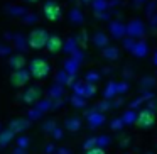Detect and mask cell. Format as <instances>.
<instances>
[{
    "label": "cell",
    "instance_id": "obj_1",
    "mask_svg": "<svg viewBox=\"0 0 157 154\" xmlns=\"http://www.w3.org/2000/svg\"><path fill=\"white\" fill-rule=\"evenodd\" d=\"M49 71H51V66H49V63L42 58L32 59L31 65H29V73H31V76H34L36 80H44L46 76L49 75Z\"/></svg>",
    "mask_w": 157,
    "mask_h": 154
},
{
    "label": "cell",
    "instance_id": "obj_6",
    "mask_svg": "<svg viewBox=\"0 0 157 154\" xmlns=\"http://www.w3.org/2000/svg\"><path fill=\"white\" fill-rule=\"evenodd\" d=\"M46 48H48V51L51 53V54H56V53H59L63 49V39L59 38V36H56V34L49 36Z\"/></svg>",
    "mask_w": 157,
    "mask_h": 154
},
{
    "label": "cell",
    "instance_id": "obj_5",
    "mask_svg": "<svg viewBox=\"0 0 157 154\" xmlns=\"http://www.w3.org/2000/svg\"><path fill=\"white\" fill-rule=\"evenodd\" d=\"M135 124L140 129H149L150 125H154V112L152 110H142V112L137 115Z\"/></svg>",
    "mask_w": 157,
    "mask_h": 154
},
{
    "label": "cell",
    "instance_id": "obj_10",
    "mask_svg": "<svg viewBox=\"0 0 157 154\" xmlns=\"http://www.w3.org/2000/svg\"><path fill=\"white\" fill-rule=\"evenodd\" d=\"M25 2H31V4H34V2H37V0H25Z\"/></svg>",
    "mask_w": 157,
    "mask_h": 154
},
{
    "label": "cell",
    "instance_id": "obj_9",
    "mask_svg": "<svg viewBox=\"0 0 157 154\" xmlns=\"http://www.w3.org/2000/svg\"><path fill=\"white\" fill-rule=\"evenodd\" d=\"M86 154H105V151H103L101 147H93V149H90Z\"/></svg>",
    "mask_w": 157,
    "mask_h": 154
},
{
    "label": "cell",
    "instance_id": "obj_3",
    "mask_svg": "<svg viewBox=\"0 0 157 154\" xmlns=\"http://www.w3.org/2000/svg\"><path fill=\"white\" fill-rule=\"evenodd\" d=\"M42 14H44V17L48 19V21L56 22V21H59V19H61V7L56 4L54 0H49V2H46V4H44Z\"/></svg>",
    "mask_w": 157,
    "mask_h": 154
},
{
    "label": "cell",
    "instance_id": "obj_7",
    "mask_svg": "<svg viewBox=\"0 0 157 154\" xmlns=\"http://www.w3.org/2000/svg\"><path fill=\"white\" fill-rule=\"evenodd\" d=\"M9 65H10L12 69H22L25 65H27V61H25L24 54H14V56H10V59H9Z\"/></svg>",
    "mask_w": 157,
    "mask_h": 154
},
{
    "label": "cell",
    "instance_id": "obj_8",
    "mask_svg": "<svg viewBox=\"0 0 157 154\" xmlns=\"http://www.w3.org/2000/svg\"><path fill=\"white\" fill-rule=\"evenodd\" d=\"M39 97H41V90L36 88V86H32V88H29L27 92L24 93V102L25 103H34Z\"/></svg>",
    "mask_w": 157,
    "mask_h": 154
},
{
    "label": "cell",
    "instance_id": "obj_2",
    "mask_svg": "<svg viewBox=\"0 0 157 154\" xmlns=\"http://www.w3.org/2000/svg\"><path fill=\"white\" fill-rule=\"evenodd\" d=\"M48 39H49V34H48L46 29H34V31L29 34L27 42L32 49H42L48 44Z\"/></svg>",
    "mask_w": 157,
    "mask_h": 154
},
{
    "label": "cell",
    "instance_id": "obj_4",
    "mask_svg": "<svg viewBox=\"0 0 157 154\" xmlns=\"http://www.w3.org/2000/svg\"><path fill=\"white\" fill-rule=\"evenodd\" d=\"M29 80H31V73L25 71L24 68H22V69H14V73L10 75V83L14 86H17V88L27 85Z\"/></svg>",
    "mask_w": 157,
    "mask_h": 154
}]
</instances>
